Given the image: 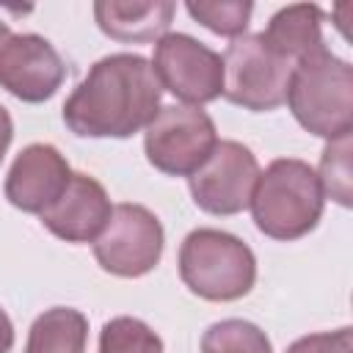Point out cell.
Listing matches in <instances>:
<instances>
[{
  "label": "cell",
  "mask_w": 353,
  "mask_h": 353,
  "mask_svg": "<svg viewBox=\"0 0 353 353\" xmlns=\"http://www.w3.org/2000/svg\"><path fill=\"white\" fill-rule=\"evenodd\" d=\"M163 88L135 52L99 58L63 102V121L80 138H130L152 124Z\"/></svg>",
  "instance_id": "obj_1"
},
{
  "label": "cell",
  "mask_w": 353,
  "mask_h": 353,
  "mask_svg": "<svg viewBox=\"0 0 353 353\" xmlns=\"http://www.w3.org/2000/svg\"><path fill=\"white\" fill-rule=\"evenodd\" d=\"M248 207L262 234L273 240H298L320 223L325 196L309 163L279 157L259 171Z\"/></svg>",
  "instance_id": "obj_2"
},
{
  "label": "cell",
  "mask_w": 353,
  "mask_h": 353,
  "mask_svg": "<svg viewBox=\"0 0 353 353\" xmlns=\"http://www.w3.org/2000/svg\"><path fill=\"white\" fill-rule=\"evenodd\" d=\"M287 105L295 121L325 141L350 135L353 127V66L320 47L292 69Z\"/></svg>",
  "instance_id": "obj_3"
},
{
  "label": "cell",
  "mask_w": 353,
  "mask_h": 353,
  "mask_svg": "<svg viewBox=\"0 0 353 353\" xmlns=\"http://www.w3.org/2000/svg\"><path fill=\"white\" fill-rule=\"evenodd\" d=\"M179 279L204 301H237L256 281V256L223 229H193L179 245Z\"/></svg>",
  "instance_id": "obj_4"
},
{
  "label": "cell",
  "mask_w": 353,
  "mask_h": 353,
  "mask_svg": "<svg viewBox=\"0 0 353 353\" xmlns=\"http://www.w3.org/2000/svg\"><path fill=\"white\" fill-rule=\"evenodd\" d=\"M223 58V97L254 113L276 110L287 102L295 61L268 47L262 33L232 39Z\"/></svg>",
  "instance_id": "obj_5"
},
{
  "label": "cell",
  "mask_w": 353,
  "mask_h": 353,
  "mask_svg": "<svg viewBox=\"0 0 353 353\" xmlns=\"http://www.w3.org/2000/svg\"><path fill=\"white\" fill-rule=\"evenodd\" d=\"M215 121L193 105H165L143 135L146 160L168 176H190L215 149Z\"/></svg>",
  "instance_id": "obj_6"
},
{
  "label": "cell",
  "mask_w": 353,
  "mask_h": 353,
  "mask_svg": "<svg viewBox=\"0 0 353 353\" xmlns=\"http://www.w3.org/2000/svg\"><path fill=\"white\" fill-rule=\"evenodd\" d=\"M163 223L143 204H116L105 229L94 240V256L102 270L138 279L157 268L163 256Z\"/></svg>",
  "instance_id": "obj_7"
},
{
  "label": "cell",
  "mask_w": 353,
  "mask_h": 353,
  "mask_svg": "<svg viewBox=\"0 0 353 353\" xmlns=\"http://www.w3.org/2000/svg\"><path fill=\"white\" fill-rule=\"evenodd\" d=\"M163 91L199 108L223 94V58L188 33H165L149 61Z\"/></svg>",
  "instance_id": "obj_8"
},
{
  "label": "cell",
  "mask_w": 353,
  "mask_h": 353,
  "mask_svg": "<svg viewBox=\"0 0 353 353\" xmlns=\"http://www.w3.org/2000/svg\"><path fill=\"white\" fill-rule=\"evenodd\" d=\"M259 163L240 141H218L210 157L188 176L190 196L210 215H237L248 207Z\"/></svg>",
  "instance_id": "obj_9"
},
{
  "label": "cell",
  "mask_w": 353,
  "mask_h": 353,
  "mask_svg": "<svg viewBox=\"0 0 353 353\" xmlns=\"http://www.w3.org/2000/svg\"><path fill=\"white\" fill-rule=\"evenodd\" d=\"M63 80V58L39 33H14L0 50V85L22 102L50 99Z\"/></svg>",
  "instance_id": "obj_10"
},
{
  "label": "cell",
  "mask_w": 353,
  "mask_h": 353,
  "mask_svg": "<svg viewBox=\"0 0 353 353\" xmlns=\"http://www.w3.org/2000/svg\"><path fill=\"white\" fill-rule=\"evenodd\" d=\"M69 176L72 168L52 143H30L8 168L6 199L22 212L41 215L63 193Z\"/></svg>",
  "instance_id": "obj_11"
},
{
  "label": "cell",
  "mask_w": 353,
  "mask_h": 353,
  "mask_svg": "<svg viewBox=\"0 0 353 353\" xmlns=\"http://www.w3.org/2000/svg\"><path fill=\"white\" fill-rule=\"evenodd\" d=\"M113 207L105 188L88 174H72L63 193L39 215L41 223L66 243H91L99 237Z\"/></svg>",
  "instance_id": "obj_12"
},
{
  "label": "cell",
  "mask_w": 353,
  "mask_h": 353,
  "mask_svg": "<svg viewBox=\"0 0 353 353\" xmlns=\"http://www.w3.org/2000/svg\"><path fill=\"white\" fill-rule=\"evenodd\" d=\"M174 3H143V0H99L94 6L97 25L116 41H157L168 33L174 19Z\"/></svg>",
  "instance_id": "obj_13"
},
{
  "label": "cell",
  "mask_w": 353,
  "mask_h": 353,
  "mask_svg": "<svg viewBox=\"0 0 353 353\" xmlns=\"http://www.w3.org/2000/svg\"><path fill=\"white\" fill-rule=\"evenodd\" d=\"M323 11L317 6L309 3H295V6H284L281 11H276L268 22V28L262 30V39L268 41L270 50H276L279 55L290 58V61H301L309 52L325 47L323 41Z\"/></svg>",
  "instance_id": "obj_14"
},
{
  "label": "cell",
  "mask_w": 353,
  "mask_h": 353,
  "mask_svg": "<svg viewBox=\"0 0 353 353\" xmlns=\"http://www.w3.org/2000/svg\"><path fill=\"white\" fill-rule=\"evenodd\" d=\"M85 314L72 306H52L33 320L25 353H85Z\"/></svg>",
  "instance_id": "obj_15"
},
{
  "label": "cell",
  "mask_w": 353,
  "mask_h": 353,
  "mask_svg": "<svg viewBox=\"0 0 353 353\" xmlns=\"http://www.w3.org/2000/svg\"><path fill=\"white\" fill-rule=\"evenodd\" d=\"M201 353H273V345L256 323L229 317L201 334Z\"/></svg>",
  "instance_id": "obj_16"
},
{
  "label": "cell",
  "mask_w": 353,
  "mask_h": 353,
  "mask_svg": "<svg viewBox=\"0 0 353 353\" xmlns=\"http://www.w3.org/2000/svg\"><path fill=\"white\" fill-rule=\"evenodd\" d=\"M99 353H163V339L138 317H113L99 331Z\"/></svg>",
  "instance_id": "obj_17"
},
{
  "label": "cell",
  "mask_w": 353,
  "mask_h": 353,
  "mask_svg": "<svg viewBox=\"0 0 353 353\" xmlns=\"http://www.w3.org/2000/svg\"><path fill=\"white\" fill-rule=\"evenodd\" d=\"M317 179L323 196H331L336 204L350 207V135L328 141L320 157Z\"/></svg>",
  "instance_id": "obj_18"
},
{
  "label": "cell",
  "mask_w": 353,
  "mask_h": 353,
  "mask_svg": "<svg viewBox=\"0 0 353 353\" xmlns=\"http://www.w3.org/2000/svg\"><path fill=\"white\" fill-rule=\"evenodd\" d=\"M188 14L201 22L207 30L218 33V36H243L251 19L254 6L243 3V0H221V3H188L185 6Z\"/></svg>",
  "instance_id": "obj_19"
},
{
  "label": "cell",
  "mask_w": 353,
  "mask_h": 353,
  "mask_svg": "<svg viewBox=\"0 0 353 353\" xmlns=\"http://www.w3.org/2000/svg\"><path fill=\"white\" fill-rule=\"evenodd\" d=\"M287 353H353V334L350 328H336V331H320L295 339Z\"/></svg>",
  "instance_id": "obj_20"
},
{
  "label": "cell",
  "mask_w": 353,
  "mask_h": 353,
  "mask_svg": "<svg viewBox=\"0 0 353 353\" xmlns=\"http://www.w3.org/2000/svg\"><path fill=\"white\" fill-rule=\"evenodd\" d=\"M11 138H14V121H11V113L0 105V160L6 157V152L11 146Z\"/></svg>",
  "instance_id": "obj_21"
},
{
  "label": "cell",
  "mask_w": 353,
  "mask_h": 353,
  "mask_svg": "<svg viewBox=\"0 0 353 353\" xmlns=\"http://www.w3.org/2000/svg\"><path fill=\"white\" fill-rule=\"evenodd\" d=\"M14 347V323L6 314V309H0V353H8Z\"/></svg>",
  "instance_id": "obj_22"
},
{
  "label": "cell",
  "mask_w": 353,
  "mask_h": 353,
  "mask_svg": "<svg viewBox=\"0 0 353 353\" xmlns=\"http://www.w3.org/2000/svg\"><path fill=\"white\" fill-rule=\"evenodd\" d=\"M11 36H14V33H11V28H8V25H6L3 19H0V50L6 47V41H8Z\"/></svg>",
  "instance_id": "obj_23"
}]
</instances>
